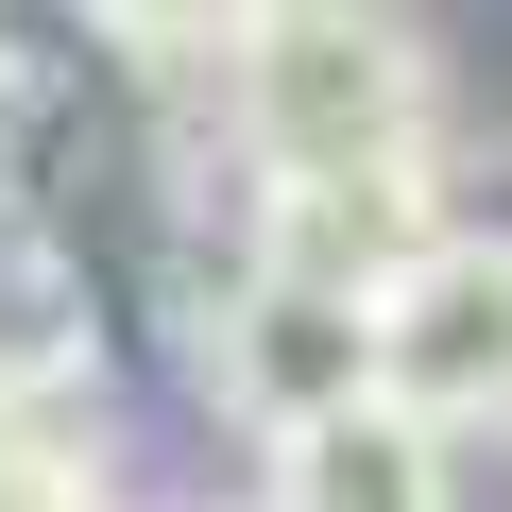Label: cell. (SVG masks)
<instances>
[{
	"label": "cell",
	"instance_id": "52a82bcc",
	"mask_svg": "<svg viewBox=\"0 0 512 512\" xmlns=\"http://www.w3.org/2000/svg\"><path fill=\"white\" fill-rule=\"evenodd\" d=\"M0 512H120L103 427H69V410H0Z\"/></svg>",
	"mask_w": 512,
	"mask_h": 512
},
{
	"label": "cell",
	"instance_id": "5b68a950",
	"mask_svg": "<svg viewBox=\"0 0 512 512\" xmlns=\"http://www.w3.org/2000/svg\"><path fill=\"white\" fill-rule=\"evenodd\" d=\"M256 512H461V427L359 393L291 444H256Z\"/></svg>",
	"mask_w": 512,
	"mask_h": 512
},
{
	"label": "cell",
	"instance_id": "ba28073f",
	"mask_svg": "<svg viewBox=\"0 0 512 512\" xmlns=\"http://www.w3.org/2000/svg\"><path fill=\"white\" fill-rule=\"evenodd\" d=\"M86 18H103L120 52H154V69H222V52L256 35V0H86Z\"/></svg>",
	"mask_w": 512,
	"mask_h": 512
},
{
	"label": "cell",
	"instance_id": "9c48e42d",
	"mask_svg": "<svg viewBox=\"0 0 512 512\" xmlns=\"http://www.w3.org/2000/svg\"><path fill=\"white\" fill-rule=\"evenodd\" d=\"M478 205H512V154H495V188H478Z\"/></svg>",
	"mask_w": 512,
	"mask_h": 512
},
{
	"label": "cell",
	"instance_id": "7a4b0ae2",
	"mask_svg": "<svg viewBox=\"0 0 512 512\" xmlns=\"http://www.w3.org/2000/svg\"><path fill=\"white\" fill-rule=\"evenodd\" d=\"M188 376H205V410H222V427L291 444V427H325V410H359V393H376V291L256 274V256H239L222 291H188Z\"/></svg>",
	"mask_w": 512,
	"mask_h": 512
},
{
	"label": "cell",
	"instance_id": "277c9868",
	"mask_svg": "<svg viewBox=\"0 0 512 512\" xmlns=\"http://www.w3.org/2000/svg\"><path fill=\"white\" fill-rule=\"evenodd\" d=\"M444 222H461V154H410V171H239V256L256 274L393 291Z\"/></svg>",
	"mask_w": 512,
	"mask_h": 512
},
{
	"label": "cell",
	"instance_id": "8992f818",
	"mask_svg": "<svg viewBox=\"0 0 512 512\" xmlns=\"http://www.w3.org/2000/svg\"><path fill=\"white\" fill-rule=\"evenodd\" d=\"M103 376V291L52 222H0V410H69Z\"/></svg>",
	"mask_w": 512,
	"mask_h": 512
},
{
	"label": "cell",
	"instance_id": "6da1fadb",
	"mask_svg": "<svg viewBox=\"0 0 512 512\" xmlns=\"http://www.w3.org/2000/svg\"><path fill=\"white\" fill-rule=\"evenodd\" d=\"M222 137L239 171H410L444 154V52L393 0H256L222 52Z\"/></svg>",
	"mask_w": 512,
	"mask_h": 512
},
{
	"label": "cell",
	"instance_id": "3957f363",
	"mask_svg": "<svg viewBox=\"0 0 512 512\" xmlns=\"http://www.w3.org/2000/svg\"><path fill=\"white\" fill-rule=\"evenodd\" d=\"M376 393L427 427H512V205H461L410 274L376 291Z\"/></svg>",
	"mask_w": 512,
	"mask_h": 512
}]
</instances>
